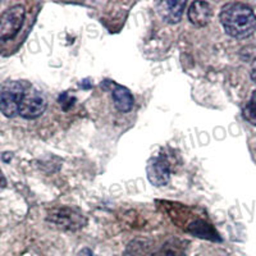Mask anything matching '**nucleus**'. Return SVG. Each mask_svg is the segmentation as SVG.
Returning <instances> with one entry per match:
<instances>
[{
  "instance_id": "f257e3e1",
  "label": "nucleus",
  "mask_w": 256,
  "mask_h": 256,
  "mask_svg": "<svg viewBox=\"0 0 256 256\" xmlns=\"http://www.w3.org/2000/svg\"><path fill=\"white\" fill-rule=\"evenodd\" d=\"M220 22L225 32L235 38H247L256 31V14L242 3L225 4L221 8Z\"/></svg>"
},
{
  "instance_id": "f03ea898",
  "label": "nucleus",
  "mask_w": 256,
  "mask_h": 256,
  "mask_svg": "<svg viewBox=\"0 0 256 256\" xmlns=\"http://www.w3.org/2000/svg\"><path fill=\"white\" fill-rule=\"evenodd\" d=\"M24 89L19 82L9 81L0 87V111L7 118L18 114Z\"/></svg>"
},
{
  "instance_id": "7ed1b4c3",
  "label": "nucleus",
  "mask_w": 256,
  "mask_h": 256,
  "mask_svg": "<svg viewBox=\"0 0 256 256\" xmlns=\"http://www.w3.org/2000/svg\"><path fill=\"white\" fill-rule=\"evenodd\" d=\"M46 220L64 231H78L86 224V218L82 213L68 206L52 210L46 217Z\"/></svg>"
},
{
  "instance_id": "20e7f679",
  "label": "nucleus",
  "mask_w": 256,
  "mask_h": 256,
  "mask_svg": "<svg viewBox=\"0 0 256 256\" xmlns=\"http://www.w3.org/2000/svg\"><path fill=\"white\" fill-rule=\"evenodd\" d=\"M26 11L21 4L8 8L0 16V40H11L21 30Z\"/></svg>"
},
{
  "instance_id": "39448f33",
  "label": "nucleus",
  "mask_w": 256,
  "mask_h": 256,
  "mask_svg": "<svg viewBox=\"0 0 256 256\" xmlns=\"http://www.w3.org/2000/svg\"><path fill=\"white\" fill-rule=\"evenodd\" d=\"M46 99L41 91L30 87L24 91L18 114L26 119H36L46 110Z\"/></svg>"
},
{
  "instance_id": "423d86ee",
  "label": "nucleus",
  "mask_w": 256,
  "mask_h": 256,
  "mask_svg": "<svg viewBox=\"0 0 256 256\" xmlns=\"http://www.w3.org/2000/svg\"><path fill=\"white\" fill-rule=\"evenodd\" d=\"M146 174L150 183L156 187L165 186L170 180V166L163 156H155L146 164Z\"/></svg>"
},
{
  "instance_id": "0eeeda50",
  "label": "nucleus",
  "mask_w": 256,
  "mask_h": 256,
  "mask_svg": "<svg viewBox=\"0 0 256 256\" xmlns=\"http://www.w3.org/2000/svg\"><path fill=\"white\" fill-rule=\"evenodd\" d=\"M186 1L178 0H164L158 3V12L166 23H178L182 19Z\"/></svg>"
},
{
  "instance_id": "6e6552de",
  "label": "nucleus",
  "mask_w": 256,
  "mask_h": 256,
  "mask_svg": "<svg viewBox=\"0 0 256 256\" xmlns=\"http://www.w3.org/2000/svg\"><path fill=\"white\" fill-rule=\"evenodd\" d=\"M211 7L206 1H195L188 8V19L196 27H204L211 19Z\"/></svg>"
},
{
  "instance_id": "1a4fd4ad",
  "label": "nucleus",
  "mask_w": 256,
  "mask_h": 256,
  "mask_svg": "<svg viewBox=\"0 0 256 256\" xmlns=\"http://www.w3.org/2000/svg\"><path fill=\"white\" fill-rule=\"evenodd\" d=\"M111 96H113V101H114L117 110L122 111V113H127L133 108V103H135L133 96H132L131 91L126 89L125 86L115 85L113 92H111Z\"/></svg>"
},
{
  "instance_id": "9d476101",
  "label": "nucleus",
  "mask_w": 256,
  "mask_h": 256,
  "mask_svg": "<svg viewBox=\"0 0 256 256\" xmlns=\"http://www.w3.org/2000/svg\"><path fill=\"white\" fill-rule=\"evenodd\" d=\"M187 243L182 239L172 238L164 243L152 256H183L186 253Z\"/></svg>"
},
{
  "instance_id": "9b49d317",
  "label": "nucleus",
  "mask_w": 256,
  "mask_h": 256,
  "mask_svg": "<svg viewBox=\"0 0 256 256\" xmlns=\"http://www.w3.org/2000/svg\"><path fill=\"white\" fill-rule=\"evenodd\" d=\"M123 256H152L151 243L146 239H133L126 247Z\"/></svg>"
},
{
  "instance_id": "f8f14e48",
  "label": "nucleus",
  "mask_w": 256,
  "mask_h": 256,
  "mask_svg": "<svg viewBox=\"0 0 256 256\" xmlns=\"http://www.w3.org/2000/svg\"><path fill=\"white\" fill-rule=\"evenodd\" d=\"M188 232L192 233L195 236H199L201 238H206V239H213V241H219L218 233L215 232L214 228H211L210 225L204 223V221H198V223H194L188 228Z\"/></svg>"
},
{
  "instance_id": "ddd939ff",
  "label": "nucleus",
  "mask_w": 256,
  "mask_h": 256,
  "mask_svg": "<svg viewBox=\"0 0 256 256\" xmlns=\"http://www.w3.org/2000/svg\"><path fill=\"white\" fill-rule=\"evenodd\" d=\"M242 115L249 123H251L253 126H256V90L253 91L250 100L243 107Z\"/></svg>"
},
{
  "instance_id": "4468645a",
  "label": "nucleus",
  "mask_w": 256,
  "mask_h": 256,
  "mask_svg": "<svg viewBox=\"0 0 256 256\" xmlns=\"http://www.w3.org/2000/svg\"><path fill=\"white\" fill-rule=\"evenodd\" d=\"M74 101H76V99L70 96V95H68L67 92L62 93L60 97H59V103H60V105H62L63 110H68V109H70V108L74 104Z\"/></svg>"
},
{
  "instance_id": "2eb2a0df",
  "label": "nucleus",
  "mask_w": 256,
  "mask_h": 256,
  "mask_svg": "<svg viewBox=\"0 0 256 256\" xmlns=\"http://www.w3.org/2000/svg\"><path fill=\"white\" fill-rule=\"evenodd\" d=\"M77 256H93L92 251H91L90 249H87V247H85V249H82L80 251V253L77 254Z\"/></svg>"
},
{
  "instance_id": "dca6fc26",
  "label": "nucleus",
  "mask_w": 256,
  "mask_h": 256,
  "mask_svg": "<svg viewBox=\"0 0 256 256\" xmlns=\"http://www.w3.org/2000/svg\"><path fill=\"white\" fill-rule=\"evenodd\" d=\"M7 186V180H5V177H4L3 172L0 169V190H3Z\"/></svg>"
},
{
  "instance_id": "f3484780",
  "label": "nucleus",
  "mask_w": 256,
  "mask_h": 256,
  "mask_svg": "<svg viewBox=\"0 0 256 256\" xmlns=\"http://www.w3.org/2000/svg\"><path fill=\"white\" fill-rule=\"evenodd\" d=\"M251 80L256 82V59L253 64V68H251Z\"/></svg>"
}]
</instances>
